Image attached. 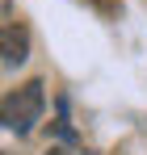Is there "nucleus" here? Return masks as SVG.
Listing matches in <instances>:
<instances>
[{"label":"nucleus","instance_id":"1","mask_svg":"<svg viewBox=\"0 0 147 155\" xmlns=\"http://www.w3.org/2000/svg\"><path fill=\"white\" fill-rule=\"evenodd\" d=\"M42 105H46V97H42V80H29V84L13 88V92L0 101V126L17 130V134H29L34 122L42 117Z\"/></svg>","mask_w":147,"mask_h":155},{"label":"nucleus","instance_id":"4","mask_svg":"<svg viewBox=\"0 0 147 155\" xmlns=\"http://www.w3.org/2000/svg\"><path fill=\"white\" fill-rule=\"evenodd\" d=\"M46 155H67V151H63V147H50V151H46Z\"/></svg>","mask_w":147,"mask_h":155},{"label":"nucleus","instance_id":"3","mask_svg":"<svg viewBox=\"0 0 147 155\" xmlns=\"http://www.w3.org/2000/svg\"><path fill=\"white\" fill-rule=\"evenodd\" d=\"M97 8H105V13H118V0H93Z\"/></svg>","mask_w":147,"mask_h":155},{"label":"nucleus","instance_id":"2","mask_svg":"<svg viewBox=\"0 0 147 155\" xmlns=\"http://www.w3.org/2000/svg\"><path fill=\"white\" fill-rule=\"evenodd\" d=\"M25 54H29V29L25 25H0V59L4 63H21Z\"/></svg>","mask_w":147,"mask_h":155},{"label":"nucleus","instance_id":"6","mask_svg":"<svg viewBox=\"0 0 147 155\" xmlns=\"http://www.w3.org/2000/svg\"><path fill=\"white\" fill-rule=\"evenodd\" d=\"M0 155H4V151H0Z\"/></svg>","mask_w":147,"mask_h":155},{"label":"nucleus","instance_id":"5","mask_svg":"<svg viewBox=\"0 0 147 155\" xmlns=\"http://www.w3.org/2000/svg\"><path fill=\"white\" fill-rule=\"evenodd\" d=\"M0 13H9V0H0Z\"/></svg>","mask_w":147,"mask_h":155}]
</instances>
